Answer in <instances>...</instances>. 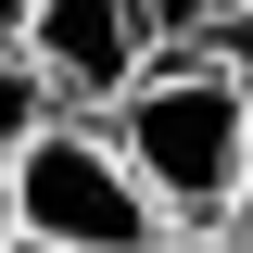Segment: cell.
I'll return each instance as SVG.
<instances>
[{
    "instance_id": "obj_3",
    "label": "cell",
    "mask_w": 253,
    "mask_h": 253,
    "mask_svg": "<svg viewBox=\"0 0 253 253\" xmlns=\"http://www.w3.org/2000/svg\"><path fill=\"white\" fill-rule=\"evenodd\" d=\"M26 51L63 89V114H114V101L139 89V63H152V26H139V0H38Z\"/></svg>"
},
{
    "instance_id": "obj_1",
    "label": "cell",
    "mask_w": 253,
    "mask_h": 253,
    "mask_svg": "<svg viewBox=\"0 0 253 253\" xmlns=\"http://www.w3.org/2000/svg\"><path fill=\"white\" fill-rule=\"evenodd\" d=\"M126 177L152 190L165 228H228V190L253 152V38H177L139 63V89L101 114Z\"/></svg>"
},
{
    "instance_id": "obj_4",
    "label": "cell",
    "mask_w": 253,
    "mask_h": 253,
    "mask_svg": "<svg viewBox=\"0 0 253 253\" xmlns=\"http://www.w3.org/2000/svg\"><path fill=\"white\" fill-rule=\"evenodd\" d=\"M38 126H63V89L38 76V51H26V38H0V152H26Z\"/></svg>"
},
{
    "instance_id": "obj_9",
    "label": "cell",
    "mask_w": 253,
    "mask_h": 253,
    "mask_svg": "<svg viewBox=\"0 0 253 253\" xmlns=\"http://www.w3.org/2000/svg\"><path fill=\"white\" fill-rule=\"evenodd\" d=\"M228 13H253V0H228Z\"/></svg>"
},
{
    "instance_id": "obj_2",
    "label": "cell",
    "mask_w": 253,
    "mask_h": 253,
    "mask_svg": "<svg viewBox=\"0 0 253 253\" xmlns=\"http://www.w3.org/2000/svg\"><path fill=\"white\" fill-rule=\"evenodd\" d=\"M13 228H26V241H51V253H165L152 190L126 177V152L101 139L89 114L38 126L26 152H13Z\"/></svg>"
},
{
    "instance_id": "obj_7",
    "label": "cell",
    "mask_w": 253,
    "mask_h": 253,
    "mask_svg": "<svg viewBox=\"0 0 253 253\" xmlns=\"http://www.w3.org/2000/svg\"><path fill=\"white\" fill-rule=\"evenodd\" d=\"M26 13H38V0H0V38H26Z\"/></svg>"
},
{
    "instance_id": "obj_8",
    "label": "cell",
    "mask_w": 253,
    "mask_h": 253,
    "mask_svg": "<svg viewBox=\"0 0 253 253\" xmlns=\"http://www.w3.org/2000/svg\"><path fill=\"white\" fill-rule=\"evenodd\" d=\"M0 228H13V152H0Z\"/></svg>"
},
{
    "instance_id": "obj_6",
    "label": "cell",
    "mask_w": 253,
    "mask_h": 253,
    "mask_svg": "<svg viewBox=\"0 0 253 253\" xmlns=\"http://www.w3.org/2000/svg\"><path fill=\"white\" fill-rule=\"evenodd\" d=\"M228 228L253 241V152H241V190H228Z\"/></svg>"
},
{
    "instance_id": "obj_5",
    "label": "cell",
    "mask_w": 253,
    "mask_h": 253,
    "mask_svg": "<svg viewBox=\"0 0 253 253\" xmlns=\"http://www.w3.org/2000/svg\"><path fill=\"white\" fill-rule=\"evenodd\" d=\"M165 253H253L241 228H165Z\"/></svg>"
}]
</instances>
